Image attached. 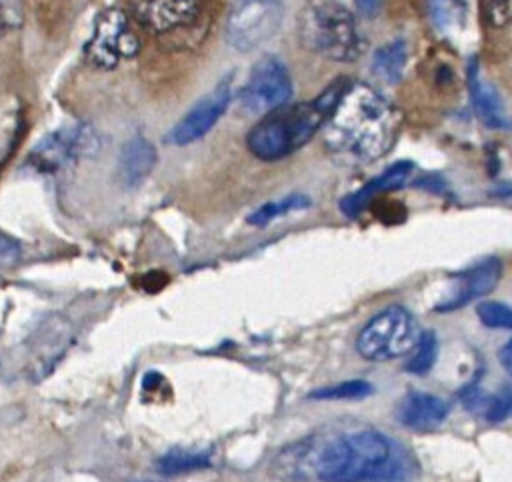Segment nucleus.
<instances>
[{
  "instance_id": "39448f33",
  "label": "nucleus",
  "mask_w": 512,
  "mask_h": 482,
  "mask_svg": "<svg viewBox=\"0 0 512 482\" xmlns=\"http://www.w3.org/2000/svg\"><path fill=\"white\" fill-rule=\"evenodd\" d=\"M418 336L412 314L404 306L392 304L364 324L356 336V350L366 360L388 362L408 354Z\"/></svg>"
},
{
  "instance_id": "5701e85b",
  "label": "nucleus",
  "mask_w": 512,
  "mask_h": 482,
  "mask_svg": "<svg viewBox=\"0 0 512 482\" xmlns=\"http://www.w3.org/2000/svg\"><path fill=\"white\" fill-rule=\"evenodd\" d=\"M372 392V384L366 380H344L338 384L316 388L308 394L314 400H358Z\"/></svg>"
},
{
  "instance_id": "f257e3e1",
  "label": "nucleus",
  "mask_w": 512,
  "mask_h": 482,
  "mask_svg": "<svg viewBox=\"0 0 512 482\" xmlns=\"http://www.w3.org/2000/svg\"><path fill=\"white\" fill-rule=\"evenodd\" d=\"M402 120L400 108L378 88L352 80L322 128L324 146L342 164H368L394 148Z\"/></svg>"
},
{
  "instance_id": "4be33fe9",
  "label": "nucleus",
  "mask_w": 512,
  "mask_h": 482,
  "mask_svg": "<svg viewBox=\"0 0 512 482\" xmlns=\"http://www.w3.org/2000/svg\"><path fill=\"white\" fill-rule=\"evenodd\" d=\"M210 464V456L206 452H192V450H170L160 456L156 470L164 476H174L182 472H192L198 468H206Z\"/></svg>"
},
{
  "instance_id": "a878e982",
  "label": "nucleus",
  "mask_w": 512,
  "mask_h": 482,
  "mask_svg": "<svg viewBox=\"0 0 512 482\" xmlns=\"http://www.w3.org/2000/svg\"><path fill=\"white\" fill-rule=\"evenodd\" d=\"M512 416V382L504 384L494 396L488 398L484 418L488 422H502Z\"/></svg>"
},
{
  "instance_id": "f3484780",
  "label": "nucleus",
  "mask_w": 512,
  "mask_h": 482,
  "mask_svg": "<svg viewBox=\"0 0 512 482\" xmlns=\"http://www.w3.org/2000/svg\"><path fill=\"white\" fill-rule=\"evenodd\" d=\"M424 4L438 34L450 42H458L466 36L470 24L468 0H424Z\"/></svg>"
},
{
  "instance_id": "6ab92c4d",
  "label": "nucleus",
  "mask_w": 512,
  "mask_h": 482,
  "mask_svg": "<svg viewBox=\"0 0 512 482\" xmlns=\"http://www.w3.org/2000/svg\"><path fill=\"white\" fill-rule=\"evenodd\" d=\"M410 48L404 38H394L372 54V72L378 80L396 86L404 78V70L408 66Z\"/></svg>"
},
{
  "instance_id": "1a4fd4ad",
  "label": "nucleus",
  "mask_w": 512,
  "mask_h": 482,
  "mask_svg": "<svg viewBox=\"0 0 512 482\" xmlns=\"http://www.w3.org/2000/svg\"><path fill=\"white\" fill-rule=\"evenodd\" d=\"M292 78L284 62L272 54L258 58L240 90L238 102L244 112L268 114L292 98Z\"/></svg>"
},
{
  "instance_id": "9d476101",
  "label": "nucleus",
  "mask_w": 512,
  "mask_h": 482,
  "mask_svg": "<svg viewBox=\"0 0 512 482\" xmlns=\"http://www.w3.org/2000/svg\"><path fill=\"white\" fill-rule=\"evenodd\" d=\"M232 100L230 76L222 78L210 92H206L170 130L166 140L174 146H188L204 138L226 114Z\"/></svg>"
},
{
  "instance_id": "b1692460",
  "label": "nucleus",
  "mask_w": 512,
  "mask_h": 482,
  "mask_svg": "<svg viewBox=\"0 0 512 482\" xmlns=\"http://www.w3.org/2000/svg\"><path fill=\"white\" fill-rule=\"evenodd\" d=\"M476 314L480 322L488 328H502V330H512V308L502 304V302H480L476 306Z\"/></svg>"
},
{
  "instance_id": "423d86ee",
  "label": "nucleus",
  "mask_w": 512,
  "mask_h": 482,
  "mask_svg": "<svg viewBox=\"0 0 512 482\" xmlns=\"http://www.w3.org/2000/svg\"><path fill=\"white\" fill-rule=\"evenodd\" d=\"M140 28L128 10L108 8L98 14L86 42V58L98 68H114L140 50Z\"/></svg>"
},
{
  "instance_id": "dca6fc26",
  "label": "nucleus",
  "mask_w": 512,
  "mask_h": 482,
  "mask_svg": "<svg viewBox=\"0 0 512 482\" xmlns=\"http://www.w3.org/2000/svg\"><path fill=\"white\" fill-rule=\"evenodd\" d=\"M268 472L278 482H312L314 476V450L310 434L284 446L270 462Z\"/></svg>"
},
{
  "instance_id": "c756f323",
  "label": "nucleus",
  "mask_w": 512,
  "mask_h": 482,
  "mask_svg": "<svg viewBox=\"0 0 512 482\" xmlns=\"http://www.w3.org/2000/svg\"><path fill=\"white\" fill-rule=\"evenodd\" d=\"M500 196H506V198H512V190H502Z\"/></svg>"
},
{
  "instance_id": "f03ea898",
  "label": "nucleus",
  "mask_w": 512,
  "mask_h": 482,
  "mask_svg": "<svg viewBox=\"0 0 512 482\" xmlns=\"http://www.w3.org/2000/svg\"><path fill=\"white\" fill-rule=\"evenodd\" d=\"M314 476L320 482H400L412 464L394 452L392 442L372 430L314 432Z\"/></svg>"
},
{
  "instance_id": "cd10ccee",
  "label": "nucleus",
  "mask_w": 512,
  "mask_h": 482,
  "mask_svg": "<svg viewBox=\"0 0 512 482\" xmlns=\"http://www.w3.org/2000/svg\"><path fill=\"white\" fill-rule=\"evenodd\" d=\"M354 6H356V10H358L362 16L372 18V16H376V14L380 12L382 0H354Z\"/></svg>"
},
{
  "instance_id": "412c9836",
  "label": "nucleus",
  "mask_w": 512,
  "mask_h": 482,
  "mask_svg": "<svg viewBox=\"0 0 512 482\" xmlns=\"http://www.w3.org/2000/svg\"><path fill=\"white\" fill-rule=\"evenodd\" d=\"M436 356H438V340L436 334L430 330L420 332L414 348L410 350V356L404 364V370L416 376H424L432 370V366L436 364Z\"/></svg>"
},
{
  "instance_id": "9b49d317",
  "label": "nucleus",
  "mask_w": 512,
  "mask_h": 482,
  "mask_svg": "<svg viewBox=\"0 0 512 482\" xmlns=\"http://www.w3.org/2000/svg\"><path fill=\"white\" fill-rule=\"evenodd\" d=\"M92 148L94 138L86 128H60L36 144L30 162L38 166V170H58L72 160L90 154Z\"/></svg>"
},
{
  "instance_id": "c85d7f7f",
  "label": "nucleus",
  "mask_w": 512,
  "mask_h": 482,
  "mask_svg": "<svg viewBox=\"0 0 512 482\" xmlns=\"http://www.w3.org/2000/svg\"><path fill=\"white\" fill-rule=\"evenodd\" d=\"M498 360H500L502 368L512 376V340H508V342L500 348V352H498Z\"/></svg>"
},
{
  "instance_id": "7c9ffc66",
  "label": "nucleus",
  "mask_w": 512,
  "mask_h": 482,
  "mask_svg": "<svg viewBox=\"0 0 512 482\" xmlns=\"http://www.w3.org/2000/svg\"><path fill=\"white\" fill-rule=\"evenodd\" d=\"M380 482H384V480H380Z\"/></svg>"
},
{
  "instance_id": "4468645a",
  "label": "nucleus",
  "mask_w": 512,
  "mask_h": 482,
  "mask_svg": "<svg viewBox=\"0 0 512 482\" xmlns=\"http://www.w3.org/2000/svg\"><path fill=\"white\" fill-rule=\"evenodd\" d=\"M412 162L410 160H398L394 164H390L382 174L374 176L370 182H366L364 186H360L358 190L350 192L348 196H344L340 200V210L346 216H358L360 212H364L376 198H380L386 192H392L396 188H400L410 172H412Z\"/></svg>"
},
{
  "instance_id": "7ed1b4c3",
  "label": "nucleus",
  "mask_w": 512,
  "mask_h": 482,
  "mask_svg": "<svg viewBox=\"0 0 512 482\" xmlns=\"http://www.w3.org/2000/svg\"><path fill=\"white\" fill-rule=\"evenodd\" d=\"M350 82L352 78L340 76L312 100L296 104L288 102L264 114V118L246 134L250 154L264 162H276L300 150L318 130L324 128Z\"/></svg>"
},
{
  "instance_id": "bb28decb",
  "label": "nucleus",
  "mask_w": 512,
  "mask_h": 482,
  "mask_svg": "<svg viewBox=\"0 0 512 482\" xmlns=\"http://www.w3.org/2000/svg\"><path fill=\"white\" fill-rule=\"evenodd\" d=\"M20 256H22V248L18 240L0 230V268L14 266L20 260Z\"/></svg>"
},
{
  "instance_id": "a211bd4d",
  "label": "nucleus",
  "mask_w": 512,
  "mask_h": 482,
  "mask_svg": "<svg viewBox=\"0 0 512 482\" xmlns=\"http://www.w3.org/2000/svg\"><path fill=\"white\" fill-rule=\"evenodd\" d=\"M158 160V152L144 136H132L120 152V178L126 186H138L148 178Z\"/></svg>"
},
{
  "instance_id": "393cba45",
  "label": "nucleus",
  "mask_w": 512,
  "mask_h": 482,
  "mask_svg": "<svg viewBox=\"0 0 512 482\" xmlns=\"http://www.w3.org/2000/svg\"><path fill=\"white\" fill-rule=\"evenodd\" d=\"M482 20L492 28L512 24V0H476Z\"/></svg>"
},
{
  "instance_id": "ddd939ff",
  "label": "nucleus",
  "mask_w": 512,
  "mask_h": 482,
  "mask_svg": "<svg viewBox=\"0 0 512 482\" xmlns=\"http://www.w3.org/2000/svg\"><path fill=\"white\" fill-rule=\"evenodd\" d=\"M500 274H502V264L498 258H486V260L478 262L476 266L468 268L464 274L458 276L452 294L446 300H442L436 306V310L438 312L456 310L476 298L486 296L498 284Z\"/></svg>"
},
{
  "instance_id": "2eb2a0df",
  "label": "nucleus",
  "mask_w": 512,
  "mask_h": 482,
  "mask_svg": "<svg viewBox=\"0 0 512 482\" xmlns=\"http://www.w3.org/2000/svg\"><path fill=\"white\" fill-rule=\"evenodd\" d=\"M446 402L428 392H408L396 406V420L416 432H432L446 418Z\"/></svg>"
},
{
  "instance_id": "0eeeda50",
  "label": "nucleus",
  "mask_w": 512,
  "mask_h": 482,
  "mask_svg": "<svg viewBox=\"0 0 512 482\" xmlns=\"http://www.w3.org/2000/svg\"><path fill=\"white\" fill-rule=\"evenodd\" d=\"M282 0H236L226 16L224 34L232 48L248 52L268 42L282 26Z\"/></svg>"
},
{
  "instance_id": "20e7f679",
  "label": "nucleus",
  "mask_w": 512,
  "mask_h": 482,
  "mask_svg": "<svg viewBox=\"0 0 512 482\" xmlns=\"http://www.w3.org/2000/svg\"><path fill=\"white\" fill-rule=\"evenodd\" d=\"M296 30L302 48L330 62H354L364 52L358 22L338 0H306Z\"/></svg>"
},
{
  "instance_id": "6e6552de",
  "label": "nucleus",
  "mask_w": 512,
  "mask_h": 482,
  "mask_svg": "<svg viewBox=\"0 0 512 482\" xmlns=\"http://www.w3.org/2000/svg\"><path fill=\"white\" fill-rule=\"evenodd\" d=\"M126 10L142 32L158 38L190 36L202 22V0H128Z\"/></svg>"
},
{
  "instance_id": "aec40b11",
  "label": "nucleus",
  "mask_w": 512,
  "mask_h": 482,
  "mask_svg": "<svg viewBox=\"0 0 512 482\" xmlns=\"http://www.w3.org/2000/svg\"><path fill=\"white\" fill-rule=\"evenodd\" d=\"M312 202L306 194H300V192H294V194H288L284 196L282 200H274V202H266L262 204L260 208H256L248 218L246 222L252 224V226H266L268 222H272L274 218L278 216H286L294 210H304L308 208Z\"/></svg>"
},
{
  "instance_id": "f8f14e48",
  "label": "nucleus",
  "mask_w": 512,
  "mask_h": 482,
  "mask_svg": "<svg viewBox=\"0 0 512 482\" xmlns=\"http://www.w3.org/2000/svg\"><path fill=\"white\" fill-rule=\"evenodd\" d=\"M466 88L472 102V108L478 120L492 130H510L512 118L506 112V106L494 88V84L482 74L478 58L472 56L466 66Z\"/></svg>"
}]
</instances>
